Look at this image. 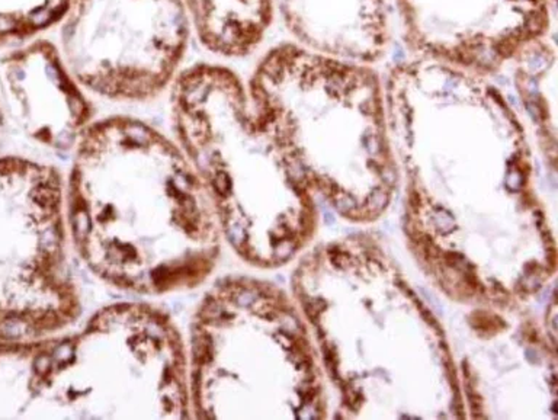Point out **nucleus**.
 <instances>
[{
  "label": "nucleus",
  "instance_id": "nucleus-1",
  "mask_svg": "<svg viewBox=\"0 0 558 420\" xmlns=\"http://www.w3.org/2000/svg\"><path fill=\"white\" fill-rule=\"evenodd\" d=\"M66 215L86 266L123 291H189L217 262L220 223L205 186L178 143L137 118L86 128L73 149Z\"/></svg>",
  "mask_w": 558,
  "mask_h": 420
},
{
  "label": "nucleus",
  "instance_id": "nucleus-2",
  "mask_svg": "<svg viewBox=\"0 0 558 420\" xmlns=\"http://www.w3.org/2000/svg\"><path fill=\"white\" fill-rule=\"evenodd\" d=\"M0 419H192L183 336L118 303L73 333L0 340Z\"/></svg>",
  "mask_w": 558,
  "mask_h": 420
},
{
  "label": "nucleus",
  "instance_id": "nucleus-3",
  "mask_svg": "<svg viewBox=\"0 0 558 420\" xmlns=\"http://www.w3.org/2000/svg\"><path fill=\"white\" fill-rule=\"evenodd\" d=\"M176 143L208 192L220 229L257 263L291 253V172L256 121L247 89L226 66L183 68L171 87Z\"/></svg>",
  "mask_w": 558,
  "mask_h": 420
},
{
  "label": "nucleus",
  "instance_id": "nucleus-4",
  "mask_svg": "<svg viewBox=\"0 0 558 420\" xmlns=\"http://www.w3.org/2000/svg\"><path fill=\"white\" fill-rule=\"evenodd\" d=\"M246 89L293 178L314 162H382V85L369 64L284 42L257 61Z\"/></svg>",
  "mask_w": 558,
  "mask_h": 420
},
{
  "label": "nucleus",
  "instance_id": "nucleus-5",
  "mask_svg": "<svg viewBox=\"0 0 558 420\" xmlns=\"http://www.w3.org/2000/svg\"><path fill=\"white\" fill-rule=\"evenodd\" d=\"M186 354L192 419L279 416L293 401L294 320L266 287L212 288L193 313Z\"/></svg>",
  "mask_w": 558,
  "mask_h": 420
},
{
  "label": "nucleus",
  "instance_id": "nucleus-6",
  "mask_svg": "<svg viewBox=\"0 0 558 420\" xmlns=\"http://www.w3.org/2000/svg\"><path fill=\"white\" fill-rule=\"evenodd\" d=\"M68 243L61 173L47 163L0 157V340L60 333L79 318Z\"/></svg>",
  "mask_w": 558,
  "mask_h": 420
},
{
  "label": "nucleus",
  "instance_id": "nucleus-7",
  "mask_svg": "<svg viewBox=\"0 0 558 420\" xmlns=\"http://www.w3.org/2000/svg\"><path fill=\"white\" fill-rule=\"evenodd\" d=\"M58 27L57 45L77 82L115 102L171 90L192 35L182 0H68Z\"/></svg>",
  "mask_w": 558,
  "mask_h": 420
},
{
  "label": "nucleus",
  "instance_id": "nucleus-8",
  "mask_svg": "<svg viewBox=\"0 0 558 420\" xmlns=\"http://www.w3.org/2000/svg\"><path fill=\"white\" fill-rule=\"evenodd\" d=\"M417 57L487 76L549 34V0H396Z\"/></svg>",
  "mask_w": 558,
  "mask_h": 420
},
{
  "label": "nucleus",
  "instance_id": "nucleus-9",
  "mask_svg": "<svg viewBox=\"0 0 558 420\" xmlns=\"http://www.w3.org/2000/svg\"><path fill=\"white\" fill-rule=\"evenodd\" d=\"M0 106L22 133L53 152H73L93 106L57 44L34 38L0 61Z\"/></svg>",
  "mask_w": 558,
  "mask_h": 420
},
{
  "label": "nucleus",
  "instance_id": "nucleus-10",
  "mask_svg": "<svg viewBox=\"0 0 558 420\" xmlns=\"http://www.w3.org/2000/svg\"><path fill=\"white\" fill-rule=\"evenodd\" d=\"M274 8L298 45L369 66L387 53L388 0H274Z\"/></svg>",
  "mask_w": 558,
  "mask_h": 420
},
{
  "label": "nucleus",
  "instance_id": "nucleus-11",
  "mask_svg": "<svg viewBox=\"0 0 558 420\" xmlns=\"http://www.w3.org/2000/svg\"><path fill=\"white\" fill-rule=\"evenodd\" d=\"M192 34L208 53L224 58L250 56L275 18L274 0H182Z\"/></svg>",
  "mask_w": 558,
  "mask_h": 420
},
{
  "label": "nucleus",
  "instance_id": "nucleus-12",
  "mask_svg": "<svg viewBox=\"0 0 558 420\" xmlns=\"http://www.w3.org/2000/svg\"><path fill=\"white\" fill-rule=\"evenodd\" d=\"M68 0H0V44L38 38L58 27Z\"/></svg>",
  "mask_w": 558,
  "mask_h": 420
},
{
  "label": "nucleus",
  "instance_id": "nucleus-13",
  "mask_svg": "<svg viewBox=\"0 0 558 420\" xmlns=\"http://www.w3.org/2000/svg\"><path fill=\"white\" fill-rule=\"evenodd\" d=\"M549 2H551V3H552V5H554V3H555V0H549Z\"/></svg>",
  "mask_w": 558,
  "mask_h": 420
}]
</instances>
